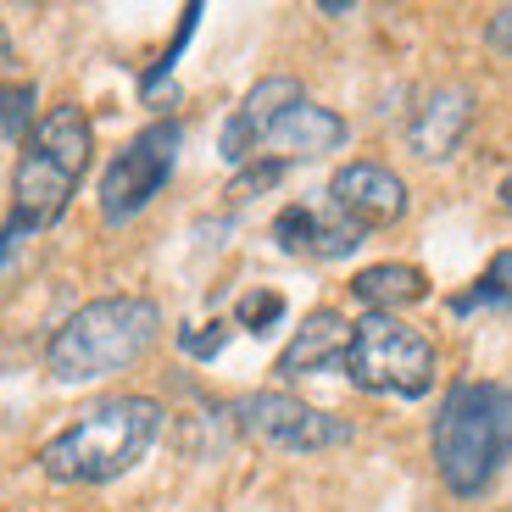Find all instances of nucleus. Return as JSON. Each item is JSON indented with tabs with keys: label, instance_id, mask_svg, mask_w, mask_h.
Here are the masks:
<instances>
[{
	"label": "nucleus",
	"instance_id": "f257e3e1",
	"mask_svg": "<svg viewBox=\"0 0 512 512\" xmlns=\"http://www.w3.org/2000/svg\"><path fill=\"white\" fill-rule=\"evenodd\" d=\"M167 412L151 396H106L84 407L56 440L39 446V468L56 485H112L156 446Z\"/></svg>",
	"mask_w": 512,
	"mask_h": 512
},
{
	"label": "nucleus",
	"instance_id": "f03ea898",
	"mask_svg": "<svg viewBox=\"0 0 512 512\" xmlns=\"http://www.w3.org/2000/svg\"><path fill=\"white\" fill-rule=\"evenodd\" d=\"M156 334H162V307L151 295H101L51 334L45 368L62 384H90L134 368L156 346Z\"/></svg>",
	"mask_w": 512,
	"mask_h": 512
},
{
	"label": "nucleus",
	"instance_id": "7ed1b4c3",
	"mask_svg": "<svg viewBox=\"0 0 512 512\" xmlns=\"http://www.w3.org/2000/svg\"><path fill=\"white\" fill-rule=\"evenodd\" d=\"M90 151H95V140H90L84 106H51L28 128L17 173H12V229L17 234H39L62 218L78 179H84V167H90Z\"/></svg>",
	"mask_w": 512,
	"mask_h": 512
},
{
	"label": "nucleus",
	"instance_id": "20e7f679",
	"mask_svg": "<svg viewBox=\"0 0 512 512\" xmlns=\"http://www.w3.org/2000/svg\"><path fill=\"white\" fill-rule=\"evenodd\" d=\"M512 451V390L457 384L435 418V468L451 496H485Z\"/></svg>",
	"mask_w": 512,
	"mask_h": 512
},
{
	"label": "nucleus",
	"instance_id": "39448f33",
	"mask_svg": "<svg viewBox=\"0 0 512 512\" xmlns=\"http://www.w3.org/2000/svg\"><path fill=\"white\" fill-rule=\"evenodd\" d=\"M346 373L373 396H407L418 401L435 384V340L401 323L396 312H368L351 329Z\"/></svg>",
	"mask_w": 512,
	"mask_h": 512
},
{
	"label": "nucleus",
	"instance_id": "423d86ee",
	"mask_svg": "<svg viewBox=\"0 0 512 512\" xmlns=\"http://www.w3.org/2000/svg\"><path fill=\"white\" fill-rule=\"evenodd\" d=\"M179 145H184V128L173 123V117H162V123H151L145 134H134V140L112 156V167H106V179H101V218L128 223L134 212H145V206L162 195L173 162H179Z\"/></svg>",
	"mask_w": 512,
	"mask_h": 512
},
{
	"label": "nucleus",
	"instance_id": "0eeeda50",
	"mask_svg": "<svg viewBox=\"0 0 512 512\" xmlns=\"http://www.w3.org/2000/svg\"><path fill=\"white\" fill-rule=\"evenodd\" d=\"M234 423L273 451H329V446H346L351 440L346 418L318 412L307 401L284 396V390H251V396H240L234 401Z\"/></svg>",
	"mask_w": 512,
	"mask_h": 512
},
{
	"label": "nucleus",
	"instance_id": "6e6552de",
	"mask_svg": "<svg viewBox=\"0 0 512 512\" xmlns=\"http://www.w3.org/2000/svg\"><path fill=\"white\" fill-rule=\"evenodd\" d=\"M334 195V212L351 218L357 229H384L407 212V184L390 173L384 162H346L329 184Z\"/></svg>",
	"mask_w": 512,
	"mask_h": 512
},
{
	"label": "nucleus",
	"instance_id": "1a4fd4ad",
	"mask_svg": "<svg viewBox=\"0 0 512 512\" xmlns=\"http://www.w3.org/2000/svg\"><path fill=\"white\" fill-rule=\"evenodd\" d=\"M468 123H474V90H468V84H435V90L412 106V123H407L412 156L446 162V156L462 145Z\"/></svg>",
	"mask_w": 512,
	"mask_h": 512
},
{
	"label": "nucleus",
	"instance_id": "9d476101",
	"mask_svg": "<svg viewBox=\"0 0 512 512\" xmlns=\"http://www.w3.org/2000/svg\"><path fill=\"white\" fill-rule=\"evenodd\" d=\"M295 101H301V84H295V78H284V73L256 78L251 90H245L240 112L223 123V140H218L223 162H251L256 145H262V134H268V128L279 123V117L290 112Z\"/></svg>",
	"mask_w": 512,
	"mask_h": 512
},
{
	"label": "nucleus",
	"instance_id": "9b49d317",
	"mask_svg": "<svg viewBox=\"0 0 512 512\" xmlns=\"http://www.w3.org/2000/svg\"><path fill=\"white\" fill-rule=\"evenodd\" d=\"M351 351V323L334 307H318L301 329L290 334V346L279 351V379H307V373H329L334 362H346Z\"/></svg>",
	"mask_w": 512,
	"mask_h": 512
},
{
	"label": "nucleus",
	"instance_id": "f8f14e48",
	"mask_svg": "<svg viewBox=\"0 0 512 512\" xmlns=\"http://www.w3.org/2000/svg\"><path fill=\"white\" fill-rule=\"evenodd\" d=\"M340 140H346V123H340L329 106H312L307 95H301V101H295L290 112L262 134L256 151L262 156L273 151V162H284V156H323V151H334Z\"/></svg>",
	"mask_w": 512,
	"mask_h": 512
},
{
	"label": "nucleus",
	"instance_id": "ddd939ff",
	"mask_svg": "<svg viewBox=\"0 0 512 512\" xmlns=\"http://www.w3.org/2000/svg\"><path fill=\"white\" fill-rule=\"evenodd\" d=\"M351 295H357L368 312H396V307H412L429 295V279L423 268H407V262H373L351 279Z\"/></svg>",
	"mask_w": 512,
	"mask_h": 512
},
{
	"label": "nucleus",
	"instance_id": "4468645a",
	"mask_svg": "<svg viewBox=\"0 0 512 512\" xmlns=\"http://www.w3.org/2000/svg\"><path fill=\"white\" fill-rule=\"evenodd\" d=\"M273 240H279V251H312L318 245V212L312 206H284L279 223H273Z\"/></svg>",
	"mask_w": 512,
	"mask_h": 512
},
{
	"label": "nucleus",
	"instance_id": "2eb2a0df",
	"mask_svg": "<svg viewBox=\"0 0 512 512\" xmlns=\"http://www.w3.org/2000/svg\"><path fill=\"white\" fill-rule=\"evenodd\" d=\"M279 318H284V295L279 290H256V295L240 301V329H251V334H268Z\"/></svg>",
	"mask_w": 512,
	"mask_h": 512
},
{
	"label": "nucleus",
	"instance_id": "dca6fc26",
	"mask_svg": "<svg viewBox=\"0 0 512 512\" xmlns=\"http://www.w3.org/2000/svg\"><path fill=\"white\" fill-rule=\"evenodd\" d=\"M28 117H34V90H28V84L0 90V134H6V140H17L23 128H34Z\"/></svg>",
	"mask_w": 512,
	"mask_h": 512
},
{
	"label": "nucleus",
	"instance_id": "f3484780",
	"mask_svg": "<svg viewBox=\"0 0 512 512\" xmlns=\"http://www.w3.org/2000/svg\"><path fill=\"white\" fill-rule=\"evenodd\" d=\"M284 179V162H273V156H262V162H251L240 173V179H234V195H240V201H251L256 190H273V184Z\"/></svg>",
	"mask_w": 512,
	"mask_h": 512
},
{
	"label": "nucleus",
	"instance_id": "a211bd4d",
	"mask_svg": "<svg viewBox=\"0 0 512 512\" xmlns=\"http://www.w3.org/2000/svg\"><path fill=\"white\" fill-rule=\"evenodd\" d=\"M512 290H501V284H490V279H479L474 290H462V295H451V312H474V307H490V301H507Z\"/></svg>",
	"mask_w": 512,
	"mask_h": 512
},
{
	"label": "nucleus",
	"instance_id": "6ab92c4d",
	"mask_svg": "<svg viewBox=\"0 0 512 512\" xmlns=\"http://www.w3.org/2000/svg\"><path fill=\"white\" fill-rule=\"evenodd\" d=\"M485 45L496 56H512V6H496L490 12V23H485Z\"/></svg>",
	"mask_w": 512,
	"mask_h": 512
},
{
	"label": "nucleus",
	"instance_id": "aec40b11",
	"mask_svg": "<svg viewBox=\"0 0 512 512\" xmlns=\"http://www.w3.org/2000/svg\"><path fill=\"white\" fill-rule=\"evenodd\" d=\"M223 340H229V329H223V323H206L201 334H184L179 346L190 351V357H218V351H223Z\"/></svg>",
	"mask_w": 512,
	"mask_h": 512
},
{
	"label": "nucleus",
	"instance_id": "412c9836",
	"mask_svg": "<svg viewBox=\"0 0 512 512\" xmlns=\"http://www.w3.org/2000/svg\"><path fill=\"white\" fill-rule=\"evenodd\" d=\"M12 62H17V56H12V39H6V23H0V73H12Z\"/></svg>",
	"mask_w": 512,
	"mask_h": 512
},
{
	"label": "nucleus",
	"instance_id": "4be33fe9",
	"mask_svg": "<svg viewBox=\"0 0 512 512\" xmlns=\"http://www.w3.org/2000/svg\"><path fill=\"white\" fill-rule=\"evenodd\" d=\"M501 206H512V173L501 179Z\"/></svg>",
	"mask_w": 512,
	"mask_h": 512
}]
</instances>
